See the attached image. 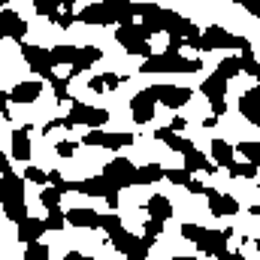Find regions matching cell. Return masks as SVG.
<instances>
[{"instance_id":"1","label":"cell","mask_w":260,"mask_h":260,"mask_svg":"<svg viewBox=\"0 0 260 260\" xmlns=\"http://www.w3.org/2000/svg\"><path fill=\"white\" fill-rule=\"evenodd\" d=\"M200 70L203 61L185 58L179 52H154L139 64V73H200Z\"/></svg>"},{"instance_id":"2","label":"cell","mask_w":260,"mask_h":260,"mask_svg":"<svg viewBox=\"0 0 260 260\" xmlns=\"http://www.w3.org/2000/svg\"><path fill=\"white\" fill-rule=\"evenodd\" d=\"M151 37H154V34H151L145 24H118V30H115L118 46L127 49V55H139V58L154 55V49H151Z\"/></svg>"},{"instance_id":"3","label":"cell","mask_w":260,"mask_h":260,"mask_svg":"<svg viewBox=\"0 0 260 260\" xmlns=\"http://www.w3.org/2000/svg\"><path fill=\"white\" fill-rule=\"evenodd\" d=\"M215 49H248V40L245 37H236L224 27H206L200 43H197V52H215Z\"/></svg>"},{"instance_id":"4","label":"cell","mask_w":260,"mask_h":260,"mask_svg":"<svg viewBox=\"0 0 260 260\" xmlns=\"http://www.w3.org/2000/svg\"><path fill=\"white\" fill-rule=\"evenodd\" d=\"M64 121H67V130L79 127V124H85V127H103L109 121V112L100 109V106H88V103L73 100V106H70V112L64 115Z\"/></svg>"},{"instance_id":"5","label":"cell","mask_w":260,"mask_h":260,"mask_svg":"<svg viewBox=\"0 0 260 260\" xmlns=\"http://www.w3.org/2000/svg\"><path fill=\"white\" fill-rule=\"evenodd\" d=\"M227 76L224 73H212L203 85H200V91L209 97V103H212V115H218V118H224V112H227Z\"/></svg>"},{"instance_id":"6","label":"cell","mask_w":260,"mask_h":260,"mask_svg":"<svg viewBox=\"0 0 260 260\" xmlns=\"http://www.w3.org/2000/svg\"><path fill=\"white\" fill-rule=\"evenodd\" d=\"M109 242H112V248H115L118 254H124V257H130V260H145L148 257V245H145L142 239H136L133 233H127L124 224L109 233Z\"/></svg>"},{"instance_id":"7","label":"cell","mask_w":260,"mask_h":260,"mask_svg":"<svg viewBox=\"0 0 260 260\" xmlns=\"http://www.w3.org/2000/svg\"><path fill=\"white\" fill-rule=\"evenodd\" d=\"M21 46V58L27 61V67L34 70V73H40V76H52L55 73V58H52V49H43V46H30V43H18Z\"/></svg>"},{"instance_id":"8","label":"cell","mask_w":260,"mask_h":260,"mask_svg":"<svg viewBox=\"0 0 260 260\" xmlns=\"http://www.w3.org/2000/svg\"><path fill=\"white\" fill-rule=\"evenodd\" d=\"M136 173H139V167H133V164L124 160V157H115V160H109V164L103 167V176H106L118 191L136 185Z\"/></svg>"},{"instance_id":"9","label":"cell","mask_w":260,"mask_h":260,"mask_svg":"<svg viewBox=\"0 0 260 260\" xmlns=\"http://www.w3.org/2000/svg\"><path fill=\"white\" fill-rule=\"evenodd\" d=\"M230 236H233V230H203L200 239H197V251L224 260L227 257V239Z\"/></svg>"},{"instance_id":"10","label":"cell","mask_w":260,"mask_h":260,"mask_svg":"<svg viewBox=\"0 0 260 260\" xmlns=\"http://www.w3.org/2000/svg\"><path fill=\"white\" fill-rule=\"evenodd\" d=\"M157 103H160L157 94H154L151 88H142V91L130 100V115H133V121H136V124H148V121L157 115V112H154Z\"/></svg>"},{"instance_id":"11","label":"cell","mask_w":260,"mask_h":260,"mask_svg":"<svg viewBox=\"0 0 260 260\" xmlns=\"http://www.w3.org/2000/svg\"><path fill=\"white\" fill-rule=\"evenodd\" d=\"M82 142L91 145V148H112V151H118V148H124V145L133 142V136L130 133H106L100 127H91L82 136Z\"/></svg>"},{"instance_id":"12","label":"cell","mask_w":260,"mask_h":260,"mask_svg":"<svg viewBox=\"0 0 260 260\" xmlns=\"http://www.w3.org/2000/svg\"><path fill=\"white\" fill-rule=\"evenodd\" d=\"M206 200H209V212H212L215 218H224V215H236V212H239L236 197L221 194L218 188H209V185H206Z\"/></svg>"},{"instance_id":"13","label":"cell","mask_w":260,"mask_h":260,"mask_svg":"<svg viewBox=\"0 0 260 260\" xmlns=\"http://www.w3.org/2000/svg\"><path fill=\"white\" fill-rule=\"evenodd\" d=\"M0 24H3V37H6V40H12V43H24V37H27V21H24L18 12H12V9L3 6V12H0Z\"/></svg>"},{"instance_id":"14","label":"cell","mask_w":260,"mask_h":260,"mask_svg":"<svg viewBox=\"0 0 260 260\" xmlns=\"http://www.w3.org/2000/svg\"><path fill=\"white\" fill-rule=\"evenodd\" d=\"M151 91L157 94V100H160L167 109H179V106H185V103L194 97L191 88H176V85H154Z\"/></svg>"},{"instance_id":"15","label":"cell","mask_w":260,"mask_h":260,"mask_svg":"<svg viewBox=\"0 0 260 260\" xmlns=\"http://www.w3.org/2000/svg\"><path fill=\"white\" fill-rule=\"evenodd\" d=\"M79 21L82 24H115V12L109 9V3L106 0H100V3H91V6H85V9H79Z\"/></svg>"},{"instance_id":"16","label":"cell","mask_w":260,"mask_h":260,"mask_svg":"<svg viewBox=\"0 0 260 260\" xmlns=\"http://www.w3.org/2000/svg\"><path fill=\"white\" fill-rule=\"evenodd\" d=\"M67 221L73 227H85V230H100L103 227V215L97 209H82V206L67 209Z\"/></svg>"},{"instance_id":"17","label":"cell","mask_w":260,"mask_h":260,"mask_svg":"<svg viewBox=\"0 0 260 260\" xmlns=\"http://www.w3.org/2000/svg\"><path fill=\"white\" fill-rule=\"evenodd\" d=\"M43 233H49V227H46V221H37V218H21L18 221V233H15V239L21 242V245H27V242H34V239H40Z\"/></svg>"},{"instance_id":"18","label":"cell","mask_w":260,"mask_h":260,"mask_svg":"<svg viewBox=\"0 0 260 260\" xmlns=\"http://www.w3.org/2000/svg\"><path fill=\"white\" fill-rule=\"evenodd\" d=\"M24 176H15L12 170L3 173V188H0V200H24Z\"/></svg>"},{"instance_id":"19","label":"cell","mask_w":260,"mask_h":260,"mask_svg":"<svg viewBox=\"0 0 260 260\" xmlns=\"http://www.w3.org/2000/svg\"><path fill=\"white\" fill-rule=\"evenodd\" d=\"M40 94H43V82L30 79V82H18V85L9 91V100H12V103H34Z\"/></svg>"},{"instance_id":"20","label":"cell","mask_w":260,"mask_h":260,"mask_svg":"<svg viewBox=\"0 0 260 260\" xmlns=\"http://www.w3.org/2000/svg\"><path fill=\"white\" fill-rule=\"evenodd\" d=\"M154 136H157L167 148H173V151H179V154H185L188 148H194V142H191V139L179 136V130H173V127H157V130H154Z\"/></svg>"},{"instance_id":"21","label":"cell","mask_w":260,"mask_h":260,"mask_svg":"<svg viewBox=\"0 0 260 260\" xmlns=\"http://www.w3.org/2000/svg\"><path fill=\"white\" fill-rule=\"evenodd\" d=\"M100 58H103V49H97V46H79V58H76V64L70 67V76H79V73L91 70V64H97Z\"/></svg>"},{"instance_id":"22","label":"cell","mask_w":260,"mask_h":260,"mask_svg":"<svg viewBox=\"0 0 260 260\" xmlns=\"http://www.w3.org/2000/svg\"><path fill=\"white\" fill-rule=\"evenodd\" d=\"M27 130H30V124L12 130V160L30 164V136H27Z\"/></svg>"},{"instance_id":"23","label":"cell","mask_w":260,"mask_h":260,"mask_svg":"<svg viewBox=\"0 0 260 260\" xmlns=\"http://www.w3.org/2000/svg\"><path fill=\"white\" fill-rule=\"evenodd\" d=\"M209 148H212V160H215L218 167H224V170H227V167H230V164L236 160V148H233L230 142H224L221 136H215Z\"/></svg>"},{"instance_id":"24","label":"cell","mask_w":260,"mask_h":260,"mask_svg":"<svg viewBox=\"0 0 260 260\" xmlns=\"http://www.w3.org/2000/svg\"><path fill=\"white\" fill-rule=\"evenodd\" d=\"M239 112H242V118H248L251 124H260V97L254 94V88H248V91L239 97Z\"/></svg>"},{"instance_id":"25","label":"cell","mask_w":260,"mask_h":260,"mask_svg":"<svg viewBox=\"0 0 260 260\" xmlns=\"http://www.w3.org/2000/svg\"><path fill=\"white\" fill-rule=\"evenodd\" d=\"M185 170H191V173H200V170L215 173V170H218V164H212V160H209V157H206V154L194 145V148H188V151H185Z\"/></svg>"},{"instance_id":"26","label":"cell","mask_w":260,"mask_h":260,"mask_svg":"<svg viewBox=\"0 0 260 260\" xmlns=\"http://www.w3.org/2000/svg\"><path fill=\"white\" fill-rule=\"evenodd\" d=\"M109 3V9L115 12V24H133V18H136V3H130V0H106Z\"/></svg>"},{"instance_id":"27","label":"cell","mask_w":260,"mask_h":260,"mask_svg":"<svg viewBox=\"0 0 260 260\" xmlns=\"http://www.w3.org/2000/svg\"><path fill=\"white\" fill-rule=\"evenodd\" d=\"M145 209H148L151 218H160V221H170V218H173V203L164 194H151V200H148Z\"/></svg>"},{"instance_id":"28","label":"cell","mask_w":260,"mask_h":260,"mask_svg":"<svg viewBox=\"0 0 260 260\" xmlns=\"http://www.w3.org/2000/svg\"><path fill=\"white\" fill-rule=\"evenodd\" d=\"M167 176V170L160 167V164H145V167H139V173H136V185H154V182H160Z\"/></svg>"},{"instance_id":"29","label":"cell","mask_w":260,"mask_h":260,"mask_svg":"<svg viewBox=\"0 0 260 260\" xmlns=\"http://www.w3.org/2000/svg\"><path fill=\"white\" fill-rule=\"evenodd\" d=\"M227 173H230V179H254L257 176V164H251V160H233L227 167Z\"/></svg>"},{"instance_id":"30","label":"cell","mask_w":260,"mask_h":260,"mask_svg":"<svg viewBox=\"0 0 260 260\" xmlns=\"http://www.w3.org/2000/svg\"><path fill=\"white\" fill-rule=\"evenodd\" d=\"M61 197H64V191H61V188H55V185L40 188V203L46 206V212H49V209H58V206H61Z\"/></svg>"},{"instance_id":"31","label":"cell","mask_w":260,"mask_h":260,"mask_svg":"<svg viewBox=\"0 0 260 260\" xmlns=\"http://www.w3.org/2000/svg\"><path fill=\"white\" fill-rule=\"evenodd\" d=\"M61 6H64V0H34L37 15H43V18H49V21L61 12Z\"/></svg>"},{"instance_id":"32","label":"cell","mask_w":260,"mask_h":260,"mask_svg":"<svg viewBox=\"0 0 260 260\" xmlns=\"http://www.w3.org/2000/svg\"><path fill=\"white\" fill-rule=\"evenodd\" d=\"M52 58H55V64H76V58H79V46H55L52 49Z\"/></svg>"},{"instance_id":"33","label":"cell","mask_w":260,"mask_h":260,"mask_svg":"<svg viewBox=\"0 0 260 260\" xmlns=\"http://www.w3.org/2000/svg\"><path fill=\"white\" fill-rule=\"evenodd\" d=\"M160 233H164V221H160V218H151V215H148V221H145V236H142V242H145V245L151 248V245L157 242V236H160Z\"/></svg>"},{"instance_id":"34","label":"cell","mask_w":260,"mask_h":260,"mask_svg":"<svg viewBox=\"0 0 260 260\" xmlns=\"http://www.w3.org/2000/svg\"><path fill=\"white\" fill-rule=\"evenodd\" d=\"M67 224H70V221H67V215L61 212V206H58V209H49V215H46V227H49L52 233H61Z\"/></svg>"},{"instance_id":"35","label":"cell","mask_w":260,"mask_h":260,"mask_svg":"<svg viewBox=\"0 0 260 260\" xmlns=\"http://www.w3.org/2000/svg\"><path fill=\"white\" fill-rule=\"evenodd\" d=\"M215 70H218V73H224L227 79H233V76H239V73H242V58L230 55V58H224V61L215 67Z\"/></svg>"},{"instance_id":"36","label":"cell","mask_w":260,"mask_h":260,"mask_svg":"<svg viewBox=\"0 0 260 260\" xmlns=\"http://www.w3.org/2000/svg\"><path fill=\"white\" fill-rule=\"evenodd\" d=\"M242 73H248V76H254V79H260V61L251 55V46L248 49H242Z\"/></svg>"},{"instance_id":"37","label":"cell","mask_w":260,"mask_h":260,"mask_svg":"<svg viewBox=\"0 0 260 260\" xmlns=\"http://www.w3.org/2000/svg\"><path fill=\"white\" fill-rule=\"evenodd\" d=\"M49 254H52V251H49V245H43L40 239H34V242H27V245H24V257H27V260H46Z\"/></svg>"},{"instance_id":"38","label":"cell","mask_w":260,"mask_h":260,"mask_svg":"<svg viewBox=\"0 0 260 260\" xmlns=\"http://www.w3.org/2000/svg\"><path fill=\"white\" fill-rule=\"evenodd\" d=\"M24 179H27L30 185H40V188H46V185H49V173H43L40 167H30V164L24 167Z\"/></svg>"},{"instance_id":"39","label":"cell","mask_w":260,"mask_h":260,"mask_svg":"<svg viewBox=\"0 0 260 260\" xmlns=\"http://www.w3.org/2000/svg\"><path fill=\"white\" fill-rule=\"evenodd\" d=\"M239 154L260 167V142H239Z\"/></svg>"},{"instance_id":"40","label":"cell","mask_w":260,"mask_h":260,"mask_svg":"<svg viewBox=\"0 0 260 260\" xmlns=\"http://www.w3.org/2000/svg\"><path fill=\"white\" fill-rule=\"evenodd\" d=\"M167 179H170L173 185H182V188H188V182H191L194 176H191V170H167Z\"/></svg>"},{"instance_id":"41","label":"cell","mask_w":260,"mask_h":260,"mask_svg":"<svg viewBox=\"0 0 260 260\" xmlns=\"http://www.w3.org/2000/svg\"><path fill=\"white\" fill-rule=\"evenodd\" d=\"M76 151H79V142H73V139H64V142H58V145H55V154H58V157H64V160H70Z\"/></svg>"},{"instance_id":"42","label":"cell","mask_w":260,"mask_h":260,"mask_svg":"<svg viewBox=\"0 0 260 260\" xmlns=\"http://www.w3.org/2000/svg\"><path fill=\"white\" fill-rule=\"evenodd\" d=\"M200 233H203V227H197V224H182V236H185L188 242H197Z\"/></svg>"},{"instance_id":"43","label":"cell","mask_w":260,"mask_h":260,"mask_svg":"<svg viewBox=\"0 0 260 260\" xmlns=\"http://www.w3.org/2000/svg\"><path fill=\"white\" fill-rule=\"evenodd\" d=\"M49 185H55V188H61V191L67 194V185H70V182H67V179L61 176V173H58V170H52V173H49Z\"/></svg>"},{"instance_id":"44","label":"cell","mask_w":260,"mask_h":260,"mask_svg":"<svg viewBox=\"0 0 260 260\" xmlns=\"http://www.w3.org/2000/svg\"><path fill=\"white\" fill-rule=\"evenodd\" d=\"M100 79H103V85H106V91H115V88L121 85V76H115V73H103Z\"/></svg>"},{"instance_id":"45","label":"cell","mask_w":260,"mask_h":260,"mask_svg":"<svg viewBox=\"0 0 260 260\" xmlns=\"http://www.w3.org/2000/svg\"><path fill=\"white\" fill-rule=\"evenodd\" d=\"M185 191H188V194H206V185H203V182H200V179H191V182H188V188H185Z\"/></svg>"},{"instance_id":"46","label":"cell","mask_w":260,"mask_h":260,"mask_svg":"<svg viewBox=\"0 0 260 260\" xmlns=\"http://www.w3.org/2000/svg\"><path fill=\"white\" fill-rule=\"evenodd\" d=\"M170 127H173V130H185V127H188V121H185V118H179V115H173Z\"/></svg>"},{"instance_id":"47","label":"cell","mask_w":260,"mask_h":260,"mask_svg":"<svg viewBox=\"0 0 260 260\" xmlns=\"http://www.w3.org/2000/svg\"><path fill=\"white\" fill-rule=\"evenodd\" d=\"M64 260H88V257H85V254H82V251H70V254H67Z\"/></svg>"},{"instance_id":"48","label":"cell","mask_w":260,"mask_h":260,"mask_svg":"<svg viewBox=\"0 0 260 260\" xmlns=\"http://www.w3.org/2000/svg\"><path fill=\"white\" fill-rule=\"evenodd\" d=\"M215 124H218V115H209V118L203 121V127H215Z\"/></svg>"},{"instance_id":"49","label":"cell","mask_w":260,"mask_h":260,"mask_svg":"<svg viewBox=\"0 0 260 260\" xmlns=\"http://www.w3.org/2000/svg\"><path fill=\"white\" fill-rule=\"evenodd\" d=\"M254 94H257V97H260V79H257V85H254Z\"/></svg>"},{"instance_id":"50","label":"cell","mask_w":260,"mask_h":260,"mask_svg":"<svg viewBox=\"0 0 260 260\" xmlns=\"http://www.w3.org/2000/svg\"><path fill=\"white\" fill-rule=\"evenodd\" d=\"M73 3H76V0H64V6H73Z\"/></svg>"},{"instance_id":"51","label":"cell","mask_w":260,"mask_h":260,"mask_svg":"<svg viewBox=\"0 0 260 260\" xmlns=\"http://www.w3.org/2000/svg\"><path fill=\"white\" fill-rule=\"evenodd\" d=\"M254 248H257V254H260V239H257V242H254Z\"/></svg>"},{"instance_id":"52","label":"cell","mask_w":260,"mask_h":260,"mask_svg":"<svg viewBox=\"0 0 260 260\" xmlns=\"http://www.w3.org/2000/svg\"><path fill=\"white\" fill-rule=\"evenodd\" d=\"M6 3H9V0H0V6H6Z\"/></svg>"},{"instance_id":"53","label":"cell","mask_w":260,"mask_h":260,"mask_svg":"<svg viewBox=\"0 0 260 260\" xmlns=\"http://www.w3.org/2000/svg\"><path fill=\"white\" fill-rule=\"evenodd\" d=\"M257 188H260V182H257Z\"/></svg>"}]
</instances>
